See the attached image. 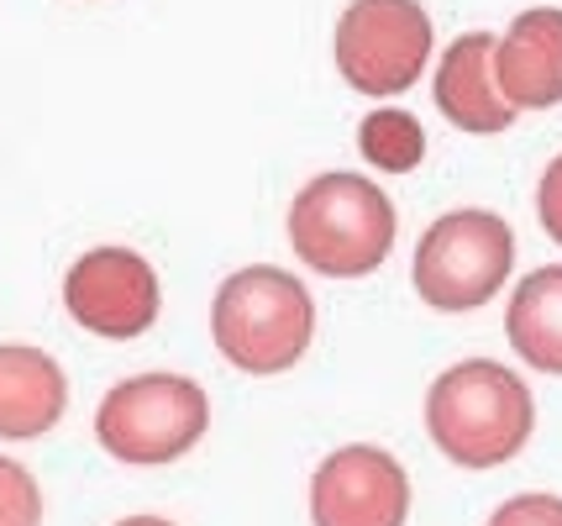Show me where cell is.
I'll return each instance as SVG.
<instances>
[{
	"label": "cell",
	"instance_id": "1",
	"mask_svg": "<svg viewBox=\"0 0 562 526\" xmlns=\"http://www.w3.org/2000/svg\"><path fill=\"white\" fill-rule=\"evenodd\" d=\"M426 432L447 463L484 474V469L510 463L531 443L537 401L515 369L494 358H468V363H452L426 390Z\"/></svg>",
	"mask_w": 562,
	"mask_h": 526
},
{
	"label": "cell",
	"instance_id": "2",
	"mask_svg": "<svg viewBox=\"0 0 562 526\" xmlns=\"http://www.w3.org/2000/svg\"><path fill=\"white\" fill-rule=\"evenodd\" d=\"M211 343L243 374H284L316 343V301L290 269H237L211 301Z\"/></svg>",
	"mask_w": 562,
	"mask_h": 526
},
{
	"label": "cell",
	"instance_id": "3",
	"mask_svg": "<svg viewBox=\"0 0 562 526\" xmlns=\"http://www.w3.org/2000/svg\"><path fill=\"white\" fill-rule=\"evenodd\" d=\"M394 201L363 175H316L290 205V248L326 279L373 275L394 248Z\"/></svg>",
	"mask_w": 562,
	"mask_h": 526
},
{
	"label": "cell",
	"instance_id": "4",
	"mask_svg": "<svg viewBox=\"0 0 562 526\" xmlns=\"http://www.w3.org/2000/svg\"><path fill=\"white\" fill-rule=\"evenodd\" d=\"M211 432V401L184 374H132L105 390L95 443L126 469H164L200 448Z\"/></svg>",
	"mask_w": 562,
	"mask_h": 526
},
{
	"label": "cell",
	"instance_id": "5",
	"mask_svg": "<svg viewBox=\"0 0 562 526\" xmlns=\"http://www.w3.org/2000/svg\"><path fill=\"white\" fill-rule=\"evenodd\" d=\"M515 269V232L505 216L494 211H447L431 222L416 243V264H411V284L416 295L441 316H463L490 305Z\"/></svg>",
	"mask_w": 562,
	"mask_h": 526
},
{
	"label": "cell",
	"instance_id": "6",
	"mask_svg": "<svg viewBox=\"0 0 562 526\" xmlns=\"http://www.w3.org/2000/svg\"><path fill=\"white\" fill-rule=\"evenodd\" d=\"M431 58V16L420 0H352L337 22V69L358 96H405Z\"/></svg>",
	"mask_w": 562,
	"mask_h": 526
},
{
	"label": "cell",
	"instance_id": "7",
	"mask_svg": "<svg viewBox=\"0 0 562 526\" xmlns=\"http://www.w3.org/2000/svg\"><path fill=\"white\" fill-rule=\"evenodd\" d=\"M64 311L105 343H137L164 311V284L137 248H90L64 275Z\"/></svg>",
	"mask_w": 562,
	"mask_h": 526
},
{
	"label": "cell",
	"instance_id": "8",
	"mask_svg": "<svg viewBox=\"0 0 562 526\" xmlns=\"http://www.w3.org/2000/svg\"><path fill=\"white\" fill-rule=\"evenodd\" d=\"M411 474L400 458L373 443H352L321 458L311 474V522L316 526H405Z\"/></svg>",
	"mask_w": 562,
	"mask_h": 526
},
{
	"label": "cell",
	"instance_id": "9",
	"mask_svg": "<svg viewBox=\"0 0 562 526\" xmlns=\"http://www.w3.org/2000/svg\"><path fill=\"white\" fill-rule=\"evenodd\" d=\"M494 85L515 111H547L562 101V11H520L494 43Z\"/></svg>",
	"mask_w": 562,
	"mask_h": 526
},
{
	"label": "cell",
	"instance_id": "10",
	"mask_svg": "<svg viewBox=\"0 0 562 526\" xmlns=\"http://www.w3.org/2000/svg\"><path fill=\"white\" fill-rule=\"evenodd\" d=\"M69 411V379L53 352L0 343V443H37Z\"/></svg>",
	"mask_w": 562,
	"mask_h": 526
},
{
	"label": "cell",
	"instance_id": "11",
	"mask_svg": "<svg viewBox=\"0 0 562 526\" xmlns=\"http://www.w3.org/2000/svg\"><path fill=\"white\" fill-rule=\"evenodd\" d=\"M494 43L499 37H490V32H468L441 53L437 64L441 116L458 132H473V137H494V132H505L515 122V105L494 85Z\"/></svg>",
	"mask_w": 562,
	"mask_h": 526
},
{
	"label": "cell",
	"instance_id": "12",
	"mask_svg": "<svg viewBox=\"0 0 562 526\" xmlns=\"http://www.w3.org/2000/svg\"><path fill=\"white\" fill-rule=\"evenodd\" d=\"M505 337L541 374H562V264H547L515 284L505 311Z\"/></svg>",
	"mask_w": 562,
	"mask_h": 526
},
{
	"label": "cell",
	"instance_id": "13",
	"mask_svg": "<svg viewBox=\"0 0 562 526\" xmlns=\"http://www.w3.org/2000/svg\"><path fill=\"white\" fill-rule=\"evenodd\" d=\"M358 153L379 175H411L426 158V126L411 111H400V105H379L358 126Z\"/></svg>",
	"mask_w": 562,
	"mask_h": 526
},
{
	"label": "cell",
	"instance_id": "14",
	"mask_svg": "<svg viewBox=\"0 0 562 526\" xmlns=\"http://www.w3.org/2000/svg\"><path fill=\"white\" fill-rule=\"evenodd\" d=\"M0 526H43V490L26 463L0 452Z\"/></svg>",
	"mask_w": 562,
	"mask_h": 526
},
{
	"label": "cell",
	"instance_id": "15",
	"mask_svg": "<svg viewBox=\"0 0 562 526\" xmlns=\"http://www.w3.org/2000/svg\"><path fill=\"white\" fill-rule=\"evenodd\" d=\"M490 526H562V501L558 495H541V490L510 495V501L490 516Z\"/></svg>",
	"mask_w": 562,
	"mask_h": 526
},
{
	"label": "cell",
	"instance_id": "16",
	"mask_svg": "<svg viewBox=\"0 0 562 526\" xmlns=\"http://www.w3.org/2000/svg\"><path fill=\"white\" fill-rule=\"evenodd\" d=\"M537 216H541V232L562 248V153L547 164V175L537 184Z\"/></svg>",
	"mask_w": 562,
	"mask_h": 526
},
{
	"label": "cell",
	"instance_id": "17",
	"mask_svg": "<svg viewBox=\"0 0 562 526\" xmlns=\"http://www.w3.org/2000/svg\"><path fill=\"white\" fill-rule=\"evenodd\" d=\"M116 526H173V522H164V516H126V522H116Z\"/></svg>",
	"mask_w": 562,
	"mask_h": 526
}]
</instances>
